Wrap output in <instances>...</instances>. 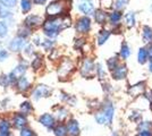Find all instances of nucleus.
Instances as JSON below:
<instances>
[{
    "label": "nucleus",
    "instance_id": "nucleus-16",
    "mask_svg": "<svg viewBox=\"0 0 152 136\" xmlns=\"http://www.w3.org/2000/svg\"><path fill=\"white\" fill-rule=\"evenodd\" d=\"M93 16H94V20L98 24H104L108 18H109L108 14L103 9H96V10H94Z\"/></svg>",
    "mask_w": 152,
    "mask_h": 136
},
{
    "label": "nucleus",
    "instance_id": "nucleus-10",
    "mask_svg": "<svg viewBox=\"0 0 152 136\" xmlns=\"http://www.w3.org/2000/svg\"><path fill=\"white\" fill-rule=\"evenodd\" d=\"M51 93V90L47 85H39L35 90L33 91V99L34 100H40L41 97H49Z\"/></svg>",
    "mask_w": 152,
    "mask_h": 136
},
{
    "label": "nucleus",
    "instance_id": "nucleus-37",
    "mask_svg": "<svg viewBox=\"0 0 152 136\" xmlns=\"http://www.w3.org/2000/svg\"><path fill=\"white\" fill-rule=\"evenodd\" d=\"M67 115H68V112H67V110H66L65 108H60V109L58 110V112H57V116H58V118H59L60 120L65 119V118L67 117Z\"/></svg>",
    "mask_w": 152,
    "mask_h": 136
},
{
    "label": "nucleus",
    "instance_id": "nucleus-17",
    "mask_svg": "<svg viewBox=\"0 0 152 136\" xmlns=\"http://www.w3.org/2000/svg\"><path fill=\"white\" fill-rule=\"evenodd\" d=\"M150 56H149V51L146 48H140L139 52H137V63L140 65H144L150 60Z\"/></svg>",
    "mask_w": 152,
    "mask_h": 136
},
{
    "label": "nucleus",
    "instance_id": "nucleus-28",
    "mask_svg": "<svg viewBox=\"0 0 152 136\" xmlns=\"http://www.w3.org/2000/svg\"><path fill=\"white\" fill-rule=\"evenodd\" d=\"M68 135V130L67 126L65 125H58L55 128V136H67Z\"/></svg>",
    "mask_w": 152,
    "mask_h": 136
},
{
    "label": "nucleus",
    "instance_id": "nucleus-27",
    "mask_svg": "<svg viewBox=\"0 0 152 136\" xmlns=\"http://www.w3.org/2000/svg\"><path fill=\"white\" fill-rule=\"evenodd\" d=\"M95 73H96V76L99 77L100 81H103L104 78L107 77V73L104 71L102 64H98V65L95 66Z\"/></svg>",
    "mask_w": 152,
    "mask_h": 136
},
{
    "label": "nucleus",
    "instance_id": "nucleus-4",
    "mask_svg": "<svg viewBox=\"0 0 152 136\" xmlns=\"http://www.w3.org/2000/svg\"><path fill=\"white\" fill-rule=\"evenodd\" d=\"M95 71V65L93 60L90 58H85L83 60V64L81 66V74L85 77H90L93 75Z\"/></svg>",
    "mask_w": 152,
    "mask_h": 136
},
{
    "label": "nucleus",
    "instance_id": "nucleus-15",
    "mask_svg": "<svg viewBox=\"0 0 152 136\" xmlns=\"http://www.w3.org/2000/svg\"><path fill=\"white\" fill-rule=\"evenodd\" d=\"M123 18V14H121V10H116L115 9L113 13L109 15V22H110V24L113 26H119L121 25V20Z\"/></svg>",
    "mask_w": 152,
    "mask_h": 136
},
{
    "label": "nucleus",
    "instance_id": "nucleus-19",
    "mask_svg": "<svg viewBox=\"0 0 152 136\" xmlns=\"http://www.w3.org/2000/svg\"><path fill=\"white\" fill-rule=\"evenodd\" d=\"M110 34L111 32L109 30H101L100 32L98 33V36H96V41H98V44L102 45L104 44L108 41V39L110 38Z\"/></svg>",
    "mask_w": 152,
    "mask_h": 136
},
{
    "label": "nucleus",
    "instance_id": "nucleus-47",
    "mask_svg": "<svg viewBox=\"0 0 152 136\" xmlns=\"http://www.w3.org/2000/svg\"><path fill=\"white\" fill-rule=\"evenodd\" d=\"M148 51H149V56H150V58H152V43L150 44V47L148 48Z\"/></svg>",
    "mask_w": 152,
    "mask_h": 136
},
{
    "label": "nucleus",
    "instance_id": "nucleus-25",
    "mask_svg": "<svg viewBox=\"0 0 152 136\" xmlns=\"http://www.w3.org/2000/svg\"><path fill=\"white\" fill-rule=\"evenodd\" d=\"M10 125L7 120H0V136H8Z\"/></svg>",
    "mask_w": 152,
    "mask_h": 136
},
{
    "label": "nucleus",
    "instance_id": "nucleus-35",
    "mask_svg": "<svg viewBox=\"0 0 152 136\" xmlns=\"http://www.w3.org/2000/svg\"><path fill=\"white\" fill-rule=\"evenodd\" d=\"M20 110H22L23 113L27 115V113H30L32 111V105L28 102H24V103L20 104Z\"/></svg>",
    "mask_w": 152,
    "mask_h": 136
},
{
    "label": "nucleus",
    "instance_id": "nucleus-41",
    "mask_svg": "<svg viewBox=\"0 0 152 136\" xmlns=\"http://www.w3.org/2000/svg\"><path fill=\"white\" fill-rule=\"evenodd\" d=\"M137 136H152V132L150 129L146 130H140Z\"/></svg>",
    "mask_w": 152,
    "mask_h": 136
},
{
    "label": "nucleus",
    "instance_id": "nucleus-6",
    "mask_svg": "<svg viewBox=\"0 0 152 136\" xmlns=\"http://www.w3.org/2000/svg\"><path fill=\"white\" fill-rule=\"evenodd\" d=\"M78 10L84 15H91L94 13V5L92 0H81L80 4L77 5Z\"/></svg>",
    "mask_w": 152,
    "mask_h": 136
},
{
    "label": "nucleus",
    "instance_id": "nucleus-33",
    "mask_svg": "<svg viewBox=\"0 0 152 136\" xmlns=\"http://www.w3.org/2000/svg\"><path fill=\"white\" fill-rule=\"evenodd\" d=\"M128 2H129V0H116L115 1V8H116V10L124 9L128 5Z\"/></svg>",
    "mask_w": 152,
    "mask_h": 136
},
{
    "label": "nucleus",
    "instance_id": "nucleus-36",
    "mask_svg": "<svg viewBox=\"0 0 152 136\" xmlns=\"http://www.w3.org/2000/svg\"><path fill=\"white\" fill-rule=\"evenodd\" d=\"M7 32H8V28H7V25L5 23L0 22V38H5L7 35Z\"/></svg>",
    "mask_w": 152,
    "mask_h": 136
},
{
    "label": "nucleus",
    "instance_id": "nucleus-11",
    "mask_svg": "<svg viewBox=\"0 0 152 136\" xmlns=\"http://www.w3.org/2000/svg\"><path fill=\"white\" fill-rule=\"evenodd\" d=\"M26 71V66L24 65H18L15 69H14L10 75H9V83H16V81L19 79L20 77H23L24 73Z\"/></svg>",
    "mask_w": 152,
    "mask_h": 136
},
{
    "label": "nucleus",
    "instance_id": "nucleus-18",
    "mask_svg": "<svg viewBox=\"0 0 152 136\" xmlns=\"http://www.w3.org/2000/svg\"><path fill=\"white\" fill-rule=\"evenodd\" d=\"M40 123L43 126H45L47 128H52L55 126V118L51 116L50 113H45L40 117Z\"/></svg>",
    "mask_w": 152,
    "mask_h": 136
},
{
    "label": "nucleus",
    "instance_id": "nucleus-29",
    "mask_svg": "<svg viewBox=\"0 0 152 136\" xmlns=\"http://www.w3.org/2000/svg\"><path fill=\"white\" fill-rule=\"evenodd\" d=\"M129 120L136 124L141 123V120H142V113L137 110H133L129 113Z\"/></svg>",
    "mask_w": 152,
    "mask_h": 136
},
{
    "label": "nucleus",
    "instance_id": "nucleus-5",
    "mask_svg": "<svg viewBox=\"0 0 152 136\" xmlns=\"http://www.w3.org/2000/svg\"><path fill=\"white\" fill-rule=\"evenodd\" d=\"M145 89H146V85L144 82H139L136 84L131 85L128 87V95H131L132 97H141L142 94L145 93Z\"/></svg>",
    "mask_w": 152,
    "mask_h": 136
},
{
    "label": "nucleus",
    "instance_id": "nucleus-38",
    "mask_svg": "<svg viewBox=\"0 0 152 136\" xmlns=\"http://www.w3.org/2000/svg\"><path fill=\"white\" fill-rule=\"evenodd\" d=\"M20 136H35V133L32 129H28V128H25V129H22L20 133H19Z\"/></svg>",
    "mask_w": 152,
    "mask_h": 136
},
{
    "label": "nucleus",
    "instance_id": "nucleus-21",
    "mask_svg": "<svg viewBox=\"0 0 152 136\" xmlns=\"http://www.w3.org/2000/svg\"><path fill=\"white\" fill-rule=\"evenodd\" d=\"M41 24V17H39L37 15H31L25 20V25L27 27H35Z\"/></svg>",
    "mask_w": 152,
    "mask_h": 136
},
{
    "label": "nucleus",
    "instance_id": "nucleus-42",
    "mask_svg": "<svg viewBox=\"0 0 152 136\" xmlns=\"http://www.w3.org/2000/svg\"><path fill=\"white\" fill-rule=\"evenodd\" d=\"M8 57V52L6 50H0V61L5 60Z\"/></svg>",
    "mask_w": 152,
    "mask_h": 136
},
{
    "label": "nucleus",
    "instance_id": "nucleus-8",
    "mask_svg": "<svg viewBox=\"0 0 152 136\" xmlns=\"http://www.w3.org/2000/svg\"><path fill=\"white\" fill-rule=\"evenodd\" d=\"M127 73H128L127 66L124 65V64H121L117 68H115L114 71H111V76H113L115 81H123V79L126 78Z\"/></svg>",
    "mask_w": 152,
    "mask_h": 136
},
{
    "label": "nucleus",
    "instance_id": "nucleus-49",
    "mask_svg": "<svg viewBox=\"0 0 152 136\" xmlns=\"http://www.w3.org/2000/svg\"><path fill=\"white\" fill-rule=\"evenodd\" d=\"M0 12H1V8H0Z\"/></svg>",
    "mask_w": 152,
    "mask_h": 136
},
{
    "label": "nucleus",
    "instance_id": "nucleus-50",
    "mask_svg": "<svg viewBox=\"0 0 152 136\" xmlns=\"http://www.w3.org/2000/svg\"><path fill=\"white\" fill-rule=\"evenodd\" d=\"M114 136H115V135H114Z\"/></svg>",
    "mask_w": 152,
    "mask_h": 136
},
{
    "label": "nucleus",
    "instance_id": "nucleus-30",
    "mask_svg": "<svg viewBox=\"0 0 152 136\" xmlns=\"http://www.w3.org/2000/svg\"><path fill=\"white\" fill-rule=\"evenodd\" d=\"M146 129H152V121L145 120V121H141L137 124V132L140 130H146Z\"/></svg>",
    "mask_w": 152,
    "mask_h": 136
},
{
    "label": "nucleus",
    "instance_id": "nucleus-44",
    "mask_svg": "<svg viewBox=\"0 0 152 136\" xmlns=\"http://www.w3.org/2000/svg\"><path fill=\"white\" fill-rule=\"evenodd\" d=\"M146 99L149 100V104H150V108H151V110H152V90L149 92V94L148 95H145Z\"/></svg>",
    "mask_w": 152,
    "mask_h": 136
},
{
    "label": "nucleus",
    "instance_id": "nucleus-24",
    "mask_svg": "<svg viewBox=\"0 0 152 136\" xmlns=\"http://www.w3.org/2000/svg\"><path fill=\"white\" fill-rule=\"evenodd\" d=\"M17 86H18V90L22 91V92H25L30 89V82L27 81V78L26 77H20L18 79V82H17Z\"/></svg>",
    "mask_w": 152,
    "mask_h": 136
},
{
    "label": "nucleus",
    "instance_id": "nucleus-43",
    "mask_svg": "<svg viewBox=\"0 0 152 136\" xmlns=\"http://www.w3.org/2000/svg\"><path fill=\"white\" fill-rule=\"evenodd\" d=\"M45 50H49L51 47H52V42H51L50 40H45V44H43Z\"/></svg>",
    "mask_w": 152,
    "mask_h": 136
},
{
    "label": "nucleus",
    "instance_id": "nucleus-48",
    "mask_svg": "<svg viewBox=\"0 0 152 136\" xmlns=\"http://www.w3.org/2000/svg\"><path fill=\"white\" fill-rule=\"evenodd\" d=\"M150 9H151V12H152V5H151V7H150Z\"/></svg>",
    "mask_w": 152,
    "mask_h": 136
},
{
    "label": "nucleus",
    "instance_id": "nucleus-14",
    "mask_svg": "<svg viewBox=\"0 0 152 136\" xmlns=\"http://www.w3.org/2000/svg\"><path fill=\"white\" fill-rule=\"evenodd\" d=\"M67 130H68V135L69 136H78L80 134V125L77 123V120L72 119L67 124Z\"/></svg>",
    "mask_w": 152,
    "mask_h": 136
},
{
    "label": "nucleus",
    "instance_id": "nucleus-46",
    "mask_svg": "<svg viewBox=\"0 0 152 136\" xmlns=\"http://www.w3.org/2000/svg\"><path fill=\"white\" fill-rule=\"evenodd\" d=\"M148 68H149V71L152 73V58H150L149 60V65H148Z\"/></svg>",
    "mask_w": 152,
    "mask_h": 136
},
{
    "label": "nucleus",
    "instance_id": "nucleus-1",
    "mask_svg": "<svg viewBox=\"0 0 152 136\" xmlns=\"http://www.w3.org/2000/svg\"><path fill=\"white\" fill-rule=\"evenodd\" d=\"M68 26H70V20L67 17L51 18L43 24V31L49 38H53L60 31H63L64 28H66Z\"/></svg>",
    "mask_w": 152,
    "mask_h": 136
},
{
    "label": "nucleus",
    "instance_id": "nucleus-3",
    "mask_svg": "<svg viewBox=\"0 0 152 136\" xmlns=\"http://www.w3.org/2000/svg\"><path fill=\"white\" fill-rule=\"evenodd\" d=\"M76 31L81 34H85L91 30V20L88 16H83L80 17L78 20H76Z\"/></svg>",
    "mask_w": 152,
    "mask_h": 136
},
{
    "label": "nucleus",
    "instance_id": "nucleus-34",
    "mask_svg": "<svg viewBox=\"0 0 152 136\" xmlns=\"http://www.w3.org/2000/svg\"><path fill=\"white\" fill-rule=\"evenodd\" d=\"M17 0H0V4L6 8H13L16 5Z\"/></svg>",
    "mask_w": 152,
    "mask_h": 136
},
{
    "label": "nucleus",
    "instance_id": "nucleus-22",
    "mask_svg": "<svg viewBox=\"0 0 152 136\" xmlns=\"http://www.w3.org/2000/svg\"><path fill=\"white\" fill-rule=\"evenodd\" d=\"M14 125L16 126V127H18V128H22V127H24L26 124H27V120H26V117L24 115H22V113H17L16 116L14 117Z\"/></svg>",
    "mask_w": 152,
    "mask_h": 136
},
{
    "label": "nucleus",
    "instance_id": "nucleus-12",
    "mask_svg": "<svg viewBox=\"0 0 152 136\" xmlns=\"http://www.w3.org/2000/svg\"><path fill=\"white\" fill-rule=\"evenodd\" d=\"M142 40L145 44H151L152 43V27L149 25L142 26Z\"/></svg>",
    "mask_w": 152,
    "mask_h": 136
},
{
    "label": "nucleus",
    "instance_id": "nucleus-32",
    "mask_svg": "<svg viewBox=\"0 0 152 136\" xmlns=\"http://www.w3.org/2000/svg\"><path fill=\"white\" fill-rule=\"evenodd\" d=\"M100 5L103 10H108V9H111L115 6L114 0H100Z\"/></svg>",
    "mask_w": 152,
    "mask_h": 136
},
{
    "label": "nucleus",
    "instance_id": "nucleus-13",
    "mask_svg": "<svg viewBox=\"0 0 152 136\" xmlns=\"http://www.w3.org/2000/svg\"><path fill=\"white\" fill-rule=\"evenodd\" d=\"M24 45H25V41L23 38L19 36V38H15L9 42V49L12 51H19V50L23 49Z\"/></svg>",
    "mask_w": 152,
    "mask_h": 136
},
{
    "label": "nucleus",
    "instance_id": "nucleus-31",
    "mask_svg": "<svg viewBox=\"0 0 152 136\" xmlns=\"http://www.w3.org/2000/svg\"><path fill=\"white\" fill-rule=\"evenodd\" d=\"M32 8L31 0H20V9L23 13H28Z\"/></svg>",
    "mask_w": 152,
    "mask_h": 136
},
{
    "label": "nucleus",
    "instance_id": "nucleus-39",
    "mask_svg": "<svg viewBox=\"0 0 152 136\" xmlns=\"http://www.w3.org/2000/svg\"><path fill=\"white\" fill-rule=\"evenodd\" d=\"M40 66H41V58L37 57L33 60V63H32V67H33L34 71H38L39 68H40Z\"/></svg>",
    "mask_w": 152,
    "mask_h": 136
},
{
    "label": "nucleus",
    "instance_id": "nucleus-26",
    "mask_svg": "<svg viewBox=\"0 0 152 136\" xmlns=\"http://www.w3.org/2000/svg\"><path fill=\"white\" fill-rule=\"evenodd\" d=\"M119 65H121V64H119V59H118L117 56L111 57V58H109L107 60V67L110 71H114L115 68H117Z\"/></svg>",
    "mask_w": 152,
    "mask_h": 136
},
{
    "label": "nucleus",
    "instance_id": "nucleus-20",
    "mask_svg": "<svg viewBox=\"0 0 152 136\" xmlns=\"http://www.w3.org/2000/svg\"><path fill=\"white\" fill-rule=\"evenodd\" d=\"M124 20H125V24L128 28H132L136 24V16H135L134 12H128V13L125 14Z\"/></svg>",
    "mask_w": 152,
    "mask_h": 136
},
{
    "label": "nucleus",
    "instance_id": "nucleus-40",
    "mask_svg": "<svg viewBox=\"0 0 152 136\" xmlns=\"http://www.w3.org/2000/svg\"><path fill=\"white\" fill-rule=\"evenodd\" d=\"M8 84H9V77L2 75V76L0 77V85H1V86H7Z\"/></svg>",
    "mask_w": 152,
    "mask_h": 136
},
{
    "label": "nucleus",
    "instance_id": "nucleus-45",
    "mask_svg": "<svg viewBox=\"0 0 152 136\" xmlns=\"http://www.w3.org/2000/svg\"><path fill=\"white\" fill-rule=\"evenodd\" d=\"M34 2L37 4V5H43L47 2V0H34Z\"/></svg>",
    "mask_w": 152,
    "mask_h": 136
},
{
    "label": "nucleus",
    "instance_id": "nucleus-7",
    "mask_svg": "<svg viewBox=\"0 0 152 136\" xmlns=\"http://www.w3.org/2000/svg\"><path fill=\"white\" fill-rule=\"evenodd\" d=\"M74 71V64L70 61L69 59H64L63 63L59 66V75L61 77H66L68 76L72 71Z\"/></svg>",
    "mask_w": 152,
    "mask_h": 136
},
{
    "label": "nucleus",
    "instance_id": "nucleus-23",
    "mask_svg": "<svg viewBox=\"0 0 152 136\" xmlns=\"http://www.w3.org/2000/svg\"><path fill=\"white\" fill-rule=\"evenodd\" d=\"M119 56H121V59H128L129 56H131V48L128 47L126 42H123L121 47V51H119Z\"/></svg>",
    "mask_w": 152,
    "mask_h": 136
},
{
    "label": "nucleus",
    "instance_id": "nucleus-2",
    "mask_svg": "<svg viewBox=\"0 0 152 136\" xmlns=\"http://www.w3.org/2000/svg\"><path fill=\"white\" fill-rule=\"evenodd\" d=\"M45 12H47V15L51 16V17L59 16L65 12V5H64L63 1H53L47 7Z\"/></svg>",
    "mask_w": 152,
    "mask_h": 136
},
{
    "label": "nucleus",
    "instance_id": "nucleus-9",
    "mask_svg": "<svg viewBox=\"0 0 152 136\" xmlns=\"http://www.w3.org/2000/svg\"><path fill=\"white\" fill-rule=\"evenodd\" d=\"M101 110L103 111L104 116L107 118V124L108 125H111L113 124V119H114V115H115V108H114V104L111 102H104L103 105H102Z\"/></svg>",
    "mask_w": 152,
    "mask_h": 136
}]
</instances>
